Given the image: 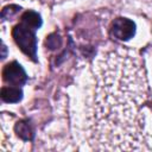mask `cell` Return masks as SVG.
Segmentation results:
<instances>
[{
    "label": "cell",
    "mask_w": 152,
    "mask_h": 152,
    "mask_svg": "<svg viewBox=\"0 0 152 152\" xmlns=\"http://www.w3.org/2000/svg\"><path fill=\"white\" fill-rule=\"evenodd\" d=\"M34 31L36 30L20 23L13 27L12 37L24 53H26L33 61H37V37Z\"/></svg>",
    "instance_id": "6da1fadb"
},
{
    "label": "cell",
    "mask_w": 152,
    "mask_h": 152,
    "mask_svg": "<svg viewBox=\"0 0 152 152\" xmlns=\"http://www.w3.org/2000/svg\"><path fill=\"white\" fill-rule=\"evenodd\" d=\"M20 23L25 24L26 26L33 28V30H37L42 26V17L34 12V11H26L24 12V14L21 15L20 18Z\"/></svg>",
    "instance_id": "5b68a950"
},
{
    "label": "cell",
    "mask_w": 152,
    "mask_h": 152,
    "mask_svg": "<svg viewBox=\"0 0 152 152\" xmlns=\"http://www.w3.org/2000/svg\"><path fill=\"white\" fill-rule=\"evenodd\" d=\"M18 11H20V7H18V6H7V7H5L4 10H2V12H1V17L5 19V18H7V19H10L11 18V15H12V13L13 14H15Z\"/></svg>",
    "instance_id": "ba28073f"
},
{
    "label": "cell",
    "mask_w": 152,
    "mask_h": 152,
    "mask_svg": "<svg viewBox=\"0 0 152 152\" xmlns=\"http://www.w3.org/2000/svg\"><path fill=\"white\" fill-rule=\"evenodd\" d=\"M61 44H62V38H61L57 33L50 34V36L48 37V39H46V46H48L49 49H51V50L59 48Z\"/></svg>",
    "instance_id": "52a82bcc"
},
{
    "label": "cell",
    "mask_w": 152,
    "mask_h": 152,
    "mask_svg": "<svg viewBox=\"0 0 152 152\" xmlns=\"http://www.w3.org/2000/svg\"><path fill=\"white\" fill-rule=\"evenodd\" d=\"M14 131H15L17 135L23 140H32L33 139V129H32L31 125L28 124V121H26V120L18 121L14 126Z\"/></svg>",
    "instance_id": "8992f818"
},
{
    "label": "cell",
    "mask_w": 152,
    "mask_h": 152,
    "mask_svg": "<svg viewBox=\"0 0 152 152\" xmlns=\"http://www.w3.org/2000/svg\"><path fill=\"white\" fill-rule=\"evenodd\" d=\"M4 81L12 86H23L27 81V75L24 68L15 61L5 65L2 70Z\"/></svg>",
    "instance_id": "3957f363"
},
{
    "label": "cell",
    "mask_w": 152,
    "mask_h": 152,
    "mask_svg": "<svg viewBox=\"0 0 152 152\" xmlns=\"http://www.w3.org/2000/svg\"><path fill=\"white\" fill-rule=\"evenodd\" d=\"M110 33L119 40H128L135 34V24L127 18H116L112 23Z\"/></svg>",
    "instance_id": "7a4b0ae2"
},
{
    "label": "cell",
    "mask_w": 152,
    "mask_h": 152,
    "mask_svg": "<svg viewBox=\"0 0 152 152\" xmlns=\"http://www.w3.org/2000/svg\"><path fill=\"white\" fill-rule=\"evenodd\" d=\"M1 99L7 103H17L23 99V90L18 87H2Z\"/></svg>",
    "instance_id": "277c9868"
},
{
    "label": "cell",
    "mask_w": 152,
    "mask_h": 152,
    "mask_svg": "<svg viewBox=\"0 0 152 152\" xmlns=\"http://www.w3.org/2000/svg\"><path fill=\"white\" fill-rule=\"evenodd\" d=\"M2 58H5V53H6V46L5 45H2Z\"/></svg>",
    "instance_id": "9c48e42d"
}]
</instances>
